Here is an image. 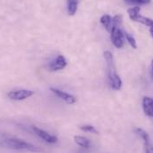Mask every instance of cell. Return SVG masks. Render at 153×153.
I'll return each mask as SVG.
<instances>
[{"instance_id": "1", "label": "cell", "mask_w": 153, "mask_h": 153, "mask_svg": "<svg viewBox=\"0 0 153 153\" xmlns=\"http://www.w3.org/2000/svg\"><path fill=\"white\" fill-rule=\"evenodd\" d=\"M104 59L107 62V67H108V79L111 87L118 91L122 87V80L120 76L116 71L114 65V59H113V54L110 51L104 52Z\"/></svg>"}, {"instance_id": "2", "label": "cell", "mask_w": 153, "mask_h": 153, "mask_svg": "<svg viewBox=\"0 0 153 153\" xmlns=\"http://www.w3.org/2000/svg\"><path fill=\"white\" fill-rule=\"evenodd\" d=\"M0 145L8 149L13 150H25L30 152H38V149L33 144L27 143L23 140L12 138V137H5L0 141Z\"/></svg>"}, {"instance_id": "3", "label": "cell", "mask_w": 153, "mask_h": 153, "mask_svg": "<svg viewBox=\"0 0 153 153\" xmlns=\"http://www.w3.org/2000/svg\"><path fill=\"white\" fill-rule=\"evenodd\" d=\"M140 12H141L140 6H133V7L128 8V10H127L128 16L133 22L142 23V24L145 25L146 27H149V29L153 27L152 19H151L149 17H145L143 15H141Z\"/></svg>"}, {"instance_id": "4", "label": "cell", "mask_w": 153, "mask_h": 153, "mask_svg": "<svg viewBox=\"0 0 153 153\" xmlns=\"http://www.w3.org/2000/svg\"><path fill=\"white\" fill-rule=\"evenodd\" d=\"M111 33V40L115 47L122 48L125 44V34L119 27H114Z\"/></svg>"}, {"instance_id": "5", "label": "cell", "mask_w": 153, "mask_h": 153, "mask_svg": "<svg viewBox=\"0 0 153 153\" xmlns=\"http://www.w3.org/2000/svg\"><path fill=\"white\" fill-rule=\"evenodd\" d=\"M34 94V92L31 90L27 89H19V90H13L7 94V96L13 101H22L31 97Z\"/></svg>"}, {"instance_id": "6", "label": "cell", "mask_w": 153, "mask_h": 153, "mask_svg": "<svg viewBox=\"0 0 153 153\" xmlns=\"http://www.w3.org/2000/svg\"><path fill=\"white\" fill-rule=\"evenodd\" d=\"M67 66L66 58L63 55H58L53 61L49 63V70L51 71H58L63 70Z\"/></svg>"}, {"instance_id": "7", "label": "cell", "mask_w": 153, "mask_h": 153, "mask_svg": "<svg viewBox=\"0 0 153 153\" xmlns=\"http://www.w3.org/2000/svg\"><path fill=\"white\" fill-rule=\"evenodd\" d=\"M50 90H51L56 96H58L59 98H61L62 100H63V101H64L66 103H68V104H73V103H75L76 102V97H75L74 95L70 94H68V93H66V92H64V91H62V90H60V89L55 88V87H51Z\"/></svg>"}, {"instance_id": "8", "label": "cell", "mask_w": 153, "mask_h": 153, "mask_svg": "<svg viewBox=\"0 0 153 153\" xmlns=\"http://www.w3.org/2000/svg\"><path fill=\"white\" fill-rule=\"evenodd\" d=\"M33 131L35 132V134L38 135V137H40L42 140H44L45 142L48 143H55L58 141V138L53 134H50L49 133H47L46 131L40 129L37 126H33Z\"/></svg>"}, {"instance_id": "9", "label": "cell", "mask_w": 153, "mask_h": 153, "mask_svg": "<svg viewBox=\"0 0 153 153\" xmlns=\"http://www.w3.org/2000/svg\"><path fill=\"white\" fill-rule=\"evenodd\" d=\"M143 109L144 114L148 117H153V99L151 97H143Z\"/></svg>"}, {"instance_id": "10", "label": "cell", "mask_w": 153, "mask_h": 153, "mask_svg": "<svg viewBox=\"0 0 153 153\" xmlns=\"http://www.w3.org/2000/svg\"><path fill=\"white\" fill-rule=\"evenodd\" d=\"M78 0H67V12L71 16L75 15L77 11Z\"/></svg>"}, {"instance_id": "11", "label": "cell", "mask_w": 153, "mask_h": 153, "mask_svg": "<svg viewBox=\"0 0 153 153\" xmlns=\"http://www.w3.org/2000/svg\"><path fill=\"white\" fill-rule=\"evenodd\" d=\"M74 140H75V143H76L77 145L85 148V149H89L90 146H91V143L90 141L84 137V136H79V135H76L74 136Z\"/></svg>"}, {"instance_id": "12", "label": "cell", "mask_w": 153, "mask_h": 153, "mask_svg": "<svg viewBox=\"0 0 153 153\" xmlns=\"http://www.w3.org/2000/svg\"><path fill=\"white\" fill-rule=\"evenodd\" d=\"M135 133L144 141L145 145L150 144V136H149V134L146 131H144L142 128H136L135 129Z\"/></svg>"}, {"instance_id": "13", "label": "cell", "mask_w": 153, "mask_h": 153, "mask_svg": "<svg viewBox=\"0 0 153 153\" xmlns=\"http://www.w3.org/2000/svg\"><path fill=\"white\" fill-rule=\"evenodd\" d=\"M124 34H125V38H126V41L129 43V45H130L134 49H136V48H137V43H136L135 38H134V36L131 35V34L128 33V32H124Z\"/></svg>"}, {"instance_id": "14", "label": "cell", "mask_w": 153, "mask_h": 153, "mask_svg": "<svg viewBox=\"0 0 153 153\" xmlns=\"http://www.w3.org/2000/svg\"><path fill=\"white\" fill-rule=\"evenodd\" d=\"M126 4H137V5H142V4H147L151 2V0H124Z\"/></svg>"}, {"instance_id": "15", "label": "cell", "mask_w": 153, "mask_h": 153, "mask_svg": "<svg viewBox=\"0 0 153 153\" xmlns=\"http://www.w3.org/2000/svg\"><path fill=\"white\" fill-rule=\"evenodd\" d=\"M80 129L83 130V131H85V132H87V133H92V134H98V132H97V130L94 128V126H90V125L82 126H80Z\"/></svg>"}, {"instance_id": "16", "label": "cell", "mask_w": 153, "mask_h": 153, "mask_svg": "<svg viewBox=\"0 0 153 153\" xmlns=\"http://www.w3.org/2000/svg\"><path fill=\"white\" fill-rule=\"evenodd\" d=\"M145 153H153V147L151 146L150 144L145 145Z\"/></svg>"}, {"instance_id": "17", "label": "cell", "mask_w": 153, "mask_h": 153, "mask_svg": "<svg viewBox=\"0 0 153 153\" xmlns=\"http://www.w3.org/2000/svg\"><path fill=\"white\" fill-rule=\"evenodd\" d=\"M149 30H150V33H151V36H152V38H153V27L150 28V29H149Z\"/></svg>"}, {"instance_id": "18", "label": "cell", "mask_w": 153, "mask_h": 153, "mask_svg": "<svg viewBox=\"0 0 153 153\" xmlns=\"http://www.w3.org/2000/svg\"><path fill=\"white\" fill-rule=\"evenodd\" d=\"M152 72H153V60H152Z\"/></svg>"}]
</instances>
